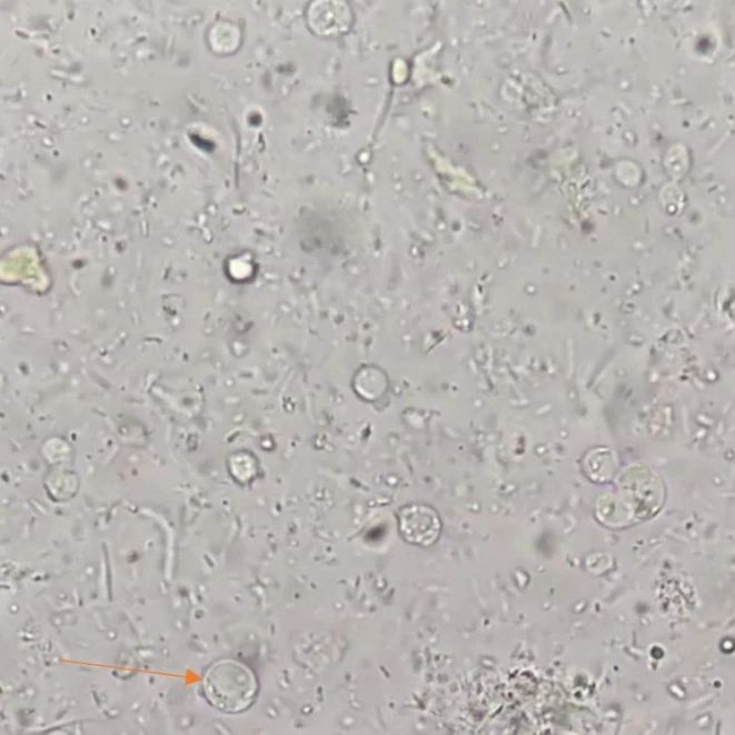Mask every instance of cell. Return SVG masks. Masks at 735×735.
Segmentation results:
<instances>
[{"instance_id":"obj_2","label":"cell","mask_w":735,"mask_h":735,"mask_svg":"<svg viewBox=\"0 0 735 735\" xmlns=\"http://www.w3.org/2000/svg\"><path fill=\"white\" fill-rule=\"evenodd\" d=\"M398 527L407 542L417 546H430L439 537L440 519L433 508L411 504L399 510Z\"/></svg>"},{"instance_id":"obj_1","label":"cell","mask_w":735,"mask_h":735,"mask_svg":"<svg viewBox=\"0 0 735 735\" xmlns=\"http://www.w3.org/2000/svg\"><path fill=\"white\" fill-rule=\"evenodd\" d=\"M202 692L210 705L225 713L249 708L258 693L254 672L245 664L224 659L212 664L202 679Z\"/></svg>"}]
</instances>
